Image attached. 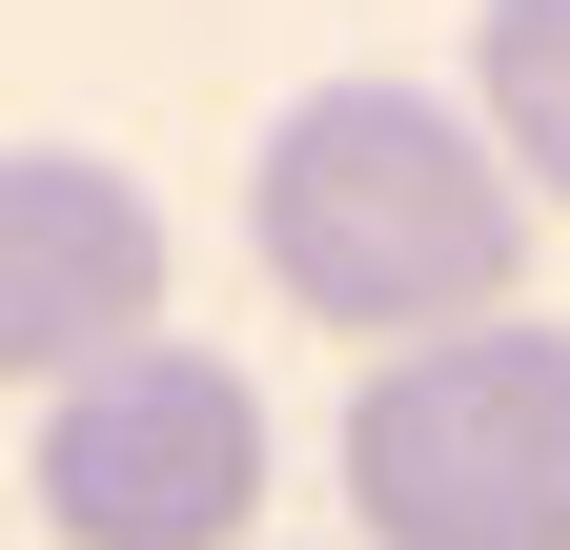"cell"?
Listing matches in <instances>:
<instances>
[{"label": "cell", "mask_w": 570, "mask_h": 550, "mask_svg": "<svg viewBox=\"0 0 570 550\" xmlns=\"http://www.w3.org/2000/svg\"><path fill=\"white\" fill-rule=\"evenodd\" d=\"M245 245H265V286L306 326H346V347L387 367V347H449V326H510L530 184L428 82H306L265 122V164H245Z\"/></svg>", "instance_id": "cell-1"}, {"label": "cell", "mask_w": 570, "mask_h": 550, "mask_svg": "<svg viewBox=\"0 0 570 550\" xmlns=\"http://www.w3.org/2000/svg\"><path fill=\"white\" fill-rule=\"evenodd\" d=\"M367 550H570V326H449L346 387Z\"/></svg>", "instance_id": "cell-2"}, {"label": "cell", "mask_w": 570, "mask_h": 550, "mask_svg": "<svg viewBox=\"0 0 570 550\" xmlns=\"http://www.w3.org/2000/svg\"><path fill=\"white\" fill-rule=\"evenodd\" d=\"M41 530L61 550H245L265 510V387L225 347H122L82 387H41Z\"/></svg>", "instance_id": "cell-3"}, {"label": "cell", "mask_w": 570, "mask_h": 550, "mask_svg": "<svg viewBox=\"0 0 570 550\" xmlns=\"http://www.w3.org/2000/svg\"><path fill=\"white\" fill-rule=\"evenodd\" d=\"M122 347H164V204L102 144H0V367L82 387Z\"/></svg>", "instance_id": "cell-4"}, {"label": "cell", "mask_w": 570, "mask_h": 550, "mask_svg": "<svg viewBox=\"0 0 570 550\" xmlns=\"http://www.w3.org/2000/svg\"><path fill=\"white\" fill-rule=\"evenodd\" d=\"M469 122L530 204H570V0H489L469 21Z\"/></svg>", "instance_id": "cell-5"}]
</instances>
